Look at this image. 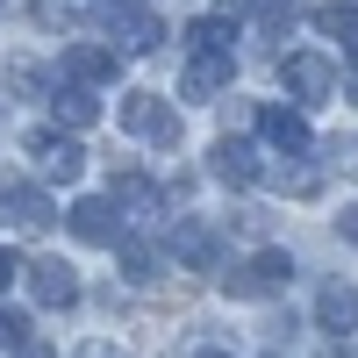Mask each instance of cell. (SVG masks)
Instances as JSON below:
<instances>
[{"label": "cell", "instance_id": "1", "mask_svg": "<svg viewBox=\"0 0 358 358\" xmlns=\"http://www.w3.org/2000/svg\"><path fill=\"white\" fill-rule=\"evenodd\" d=\"M22 151L36 158V172L57 179V187H72V179L86 172V151H79L72 136H57V129H29V136H22Z\"/></svg>", "mask_w": 358, "mask_h": 358}, {"label": "cell", "instance_id": "2", "mask_svg": "<svg viewBox=\"0 0 358 358\" xmlns=\"http://www.w3.org/2000/svg\"><path fill=\"white\" fill-rule=\"evenodd\" d=\"M280 79H287V94L301 101V108H315V101L337 94V65H330V57H315V50H294L287 65H280Z\"/></svg>", "mask_w": 358, "mask_h": 358}, {"label": "cell", "instance_id": "3", "mask_svg": "<svg viewBox=\"0 0 358 358\" xmlns=\"http://www.w3.org/2000/svg\"><path fill=\"white\" fill-rule=\"evenodd\" d=\"M65 222H72L79 244H122V208H115L108 194H79L65 208Z\"/></svg>", "mask_w": 358, "mask_h": 358}, {"label": "cell", "instance_id": "4", "mask_svg": "<svg viewBox=\"0 0 358 358\" xmlns=\"http://www.w3.org/2000/svg\"><path fill=\"white\" fill-rule=\"evenodd\" d=\"M294 280V258L287 251H258L251 265H236V273H222V287L236 294V301H251V294H280Z\"/></svg>", "mask_w": 358, "mask_h": 358}, {"label": "cell", "instance_id": "5", "mask_svg": "<svg viewBox=\"0 0 358 358\" xmlns=\"http://www.w3.org/2000/svg\"><path fill=\"white\" fill-rule=\"evenodd\" d=\"M122 129L129 136H151V143H179V115H172V101H158V94H129L122 101Z\"/></svg>", "mask_w": 358, "mask_h": 358}, {"label": "cell", "instance_id": "6", "mask_svg": "<svg viewBox=\"0 0 358 358\" xmlns=\"http://www.w3.org/2000/svg\"><path fill=\"white\" fill-rule=\"evenodd\" d=\"M108 29H115V43H122V50H158V43H165V22L143 8V0H115V8H108Z\"/></svg>", "mask_w": 358, "mask_h": 358}, {"label": "cell", "instance_id": "7", "mask_svg": "<svg viewBox=\"0 0 358 358\" xmlns=\"http://www.w3.org/2000/svg\"><path fill=\"white\" fill-rule=\"evenodd\" d=\"M229 79H236L229 50H194V57H187V79H179V94H187V101H215V94H229Z\"/></svg>", "mask_w": 358, "mask_h": 358}, {"label": "cell", "instance_id": "8", "mask_svg": "<svg viewBox=\"0 0 358 358\" xmlns=\"http://www.w3.org/2000/svg\"><path fill=\"white\" fill-rule=\"evenodd\" d=\"M208 172H215L222 187H258V179H265V165H258V143H244V136H222L215 151H208Z\"/></svg>", "mask_w": 358, "mask_h": 358}, {"label": "cell", "instance_id": "9", "mask_svg": "<svg viewBox=\"0 0 358 358\" xmlns=\"http://www.w3.org/2000/svg\"><path fill=\"white\" fill-rule=\"evenodd\" d=\"M29 294H36L43 308H72L79 301V273L65 258H29Z\"/></svg>", "mask_w": 358, "mask_h": 358}, {"label": "cell", "instance_id": "10", "mask_svg": "<svg viewBox=\"0 0 358 358\" xmlns=\"http://www.w3.org/2000/svg\"><path fill=\"white\" fill-rule=\"evenodd\" d=\"M0 215L22 222V229H43V222H57V208H50V194L22 187V179H0Z\"/></svg>", "mask_w": 358, "mask_h": 358}, {"label": "cell", "instance_id": "11", "mask_svg": "<svg viewBox=\"0 0 358 358\" xmlns=\"http://www.w3.org/2000/svg\"><path fill=\"white\" fill-rule=\"evenodd\" d=\"M315 322L330 337H358V287H344V280H330L315 294Z\"/></svg>", "mask_w": 358, "mask_h": 358}, {"label": "cell", "instance_id": "12", "mask_svg": "<svg viewBox=\"0 0 358 358\" xmlns=\"http://www.w3.org/2000/svg\"><path fill=\"white\" fill-rule=\"evenodd\" d=\"M258 136L265 143H273V151H287V158H301L308 151V122H301V115H294V108H258Z\"/></svg>", "mask_w": 358, "mask_h": 358}, {"label": "cell", "instance_id": "13", "mask_svg": "<svg viewBox=\"0 0 358 358\" xmlns=\"http://www.w3.org/2000/svg\"><path fill=\"white\" fill-rule=\"evenodd\" d=\"M115 65H122V57H115V43H72V50H65V72H72L79 86H108Z\"/></svg>", "mask_w": 358, "mask_h": 358}, {"label": "cell", "instance_id": "14", "mask_svg": "<svg viewBox=\"0 0 358 358\" xmlns=\"http://www.w3.org/2000/svg\"><path fill=\"white\" fill-rule=\"evenodd\" d=\"M172 258L194 265V273H215V258H222L215 251V229H208V222H179L172 229Z\"/></svg>", "mask_w": 358, "mask_h": 358}, {"label": "cell", "instance_id": "15", "mask_svg": "<svg viewBox=\"0 0 358 358\" xmlns=\"http://www.w3.org/2000/svg\"><path fill=\"white\" fill-rule=\"evenodd\" d=\"M50 115H57L65 129H94V122H101V101L72 79V86H57V94H50Z\"/></svg>", "mask_w": 358, "mask_h": 358}, {"label": "cell", "instance_id": "16", "mask_svg": "<svg viewBox=\"0 0 358 358\" xmlns=\"http://www.w3.org/2000/svg\"><path fill=\"white\" fill-rule=\"evenodd\" d=\"M308 22H315L322 36H330V43H344V50H358V8H351V0H322V8H315Z\"/></svg>", "mask_w": 358, "mask_h": 358}, {"label": "cell", "instance_id": "17", "mask_svg": "<svg viewBox=\"0 0 358 358\" xmlns=\"http://www.w3.org/2000/svg\"><path fill=\"white\" fill-rule=\"evenodd\" d=\"M187 43H194V50H229V15H201V22L187 29Z\"/></svg>", "mask_w": 358, "mask_h": 358}, {"label": "cell", "instance_id": "18", "mask_svg": "<svg viewBox=\"0 0 358 358\" xmlns=\"http://www.w3.org/2000/svg\"><path fill=\"white\" fill-rule=\"evenodd\" d=\"M122 273H129V280H151V273H158V251H151V244H122Z\"/></svg>", "mask_w": 358, "mask_h": 358}, {"label": "cell", "instance_id": "19", "mask_svg": "<svg viewBox=\"0 0 358 358\" xmlns=\"http://www.w3.org/2000/svg\"><path fill=\"white\" fill-rule=\"evenodd\" d=\"M29 344V315L22 308H0V351H22Z\"/></svg>", "mask_w": 358, "mask_h": 358}, {"label": "cell", "instance_id": "20", "mask_svg": "<svg viewBox=\"0 0 358 358\" xmlns=\"http://www.w3.org/2000/svg\"><path fill=\"white\" fill-rule=\"evenodd\" d=\"M22 273H29V265H22V251H8V244H0V294H8Z\"/></svg>", "mask_w": 358, "mask_h": 358}, {"label": "cell", "instance_id": "21", "mask_svg": "<svg viewBox=\"0 0 358 358\" xmlns=\"http://www.w3.org/2000/svg\"><path fill=\"white\" fill-rule=\"evenodd\" d=\"M258 29H265V36H287V29H294V8H265Z\"/></svg>", "mask_w": 358, "mask_h": 358}, {"label": "cell", "instance_id": "22", "mask_svg": "<svg viewBox=\"0 0 358 358\" xmlns=\"http://www.w3.org/2000/svg\"><path fill=\"white\" fill-rule=\"evenodd\" d=\"M79 358H122V351H115V344H86Z\"/></svg>", "mask_w": 358, "mask_h": 358}, {"label": "cell", "instance_id": "23", "mask_svg": "<svg viewBox=\"0 0 358 358\" xmlns=\"http://www.w3.org/2000/svg\"><path fill=\"white\" fill-rule=\"evenodd\" d=\"M22 358H50V351H43V344H22Z\"/></svg>", "mask_w": 358, "mask_h": 358}, {"label": "cell", "instance_id": "24", "mask_svg": "<svg viewBox=\"0 0 358 358\" xmlns=\"http://www.w3.org/2000/svg\"><path fill=\"white\" fill-rule=\"evenodd\" d=\"M344 236H358V208H351V222H344Z\"/></svg>", "mask_w": 358, "mask_h": 358}, {"label": "cell", "instance_id": "25", "mask_svg": "<svg viewBox=\"0 0 358 358\" xmlns=\"http://www.w3.org/2000/svg\"><path fill=\"white\" fill-rule=\"evenodd\" d=\"M330 358H358V344H351V351H344V344H337V351H330Z\"/></svg>", "mask_w": 358, "mask_h": 358}, {"label": "cell", "instance_id": "26", "mask_svg": "<svg viewBox=\"0 0 358 358\" xmlns=\"http://www.w3.org/2000/svg\"><path fill=\"white\" fill-rule=\"evenodd\" d=\"M344 86H351V94H358V72H351V79H344Z\"/></svg>", "mask_w": 358, "mask_h": 358}, {"label": "cell", "instance_id": "27", "mask_svg": "<svg viewBox=\"0 0 358 358\" xmlns=\"http://www.w3.org/2000/svg\"><path fill=\"white\" fill-rule=\"evenodd\" d=\"M201 358H229V351H201Z\"/></svg>", "mask_w": 358, "mask_h": 358}]
</instances>
